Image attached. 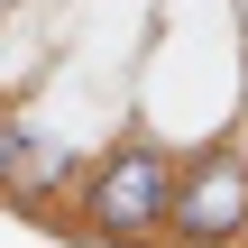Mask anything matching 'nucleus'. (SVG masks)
I'll return each instance as SVG.
<instances>
[{
  "label": "nucleus",
  "instance_id": "nucleus-1",
  "mask_svg": "<svg viewBox=\"0 0 248 248\" xmlns=\"http://www.w3.org/2000/svg\"><path fill=\"white\" fill-rule=\"evenodd\" d=\"M175 166H184V156H175L147 120H120V138L83 156V184H74L64 239H83V248H166Z\"/></svg>",
  "mask_w": 248,
  "mask_h": 248
},
{
  "label": "nucleus",
  "instance_id": "nucleus-2",
  "mask_svg": "<svg viewBox=\"0 0 248 248\" xmlns=\"http://www.w3.org/2000/svg\"><path fill=\"white\" fill-rule=\"evenodd\" d=\"M166 248H248V147L239 138H202L175 166Z\"/></svg>",
  "mask_w": 248,
  "mask_h": 248
},
{
  "label": "nucleus",
  "instance_id": "nucleus-3",
  "mask_svg": "<svg viewBox=\"0 0 248 248\" xmlns=\"http://www.w3.org/2000/svg\"><path fill=\"white\" fill-rule=\"evenodd\" d=\"M74 184H83V147H64V138H28V156H18L9 193H0V212L28 221V230H55V239H64Z\"/></svg>",
  "mask_w": 248,
  "mask_h": 248
},
{
  "label": "nucleus",
  "instance_id": "nucleus-4",
  "mask_svg": "<svg viewBox=\"0 0 248 248\" xmlns=\"http://www.w3.org/2000/svg\"><path fill=\"white\" fill-rule=\"evenodd\" d=\"M28 138H37V120L0 101V193H9V175H18V156H28Z\"/></svg>",
  "mask_w": 248,
  "mask_h": 248
}]
</instances>
